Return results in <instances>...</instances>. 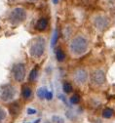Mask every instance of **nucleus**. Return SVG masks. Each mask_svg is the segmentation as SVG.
<instances>
[{
	"label": "nucleus",
	"mask_w": 115,
	"mask_h": 123,
	"mask_svg": "<svg viewBox=\"0 0 115 123\" xmlns=\"http://www.w3.org/2000/svg\"><path fill=\"white\" fill-rule=\"evenodd\" d=\"M47 92H48V90H47L45 87H42V88H40V89L37 91V96H38L40 99H45V96H46V94H47Z\"/></svg>",
	"instance_id": "4468645a"
},
{
	"label": "nucleus",
	"mask_w": 115,
	"mask_h": 123,
	"mask_svg": "<svg viewBox=\"0 0 115 123\" xmlns=\"http://www.w3.org/2000/svg\"><path fill=\"white\" fill-rule=\"evenodd\" d=\"M6 118V111L3 107L0 106V123H2Z\"/></svg>",
	"instance_id": "a211bd4d"
},
{
	"label": "nucleus",
	"mask_w": 115,
	"mask_h": 123,
	"mask_svg": "<svg viewBox=\"0 0 115 123\" xmlns=\"http://www.w3.org/2000/svg\"><path fill=\"white\" fill-rule=\"evenodd\" d=\"M29 1H31V2H33V1H35V0H29Z\"/></svg>",
	"instance_id": "a878e982"
},
{
	"label": "nucleus",
	"mask_w": 115,
	"mask_h": 123,
	"mask_svg": "<svg viewBox=\"0 0 115 123\" xmlns=\"http://www.w3.org/2000/svg\"><path fill=\"white\" fill-rule=\"evenodd\" d=\"M58 2H59V0H53V3L54 4H58Z\"/></svg>",
	"instance_id": "5701e85b"
},
{
	"label": "nucleus",
	"mask_w": 115,
	"mask_h": 123,
	"mask_svg": "<svg viewBox=\"0 0 115 123\" xmlns=\"http://www.w3.org/2000/svg\"><path fill=\"white\" fill-rule=\"evenodd\" d=\"M9 1H10L11 3H13V2H16V1H17V0H9Z\"/></svg>",
	"instance_id": "b1692460"
},
{
	"label": "nucleus",
	"mask_w": 115,
	"mask_h": 123,
	"mask_svg": "<svg viewBox=\"0 0 115 123\" xmlns=\"http://www.w3.org/2000/svg\"><path fill=\"white\" fill-rule=\"evenodd\" d=\"M47 26H48V21L45 18L39 19L36 23V25H35L36 29L39 30V31H43V30H45L47 28Z\"/></svg>",
	"instance_id": "1a4fd4ad"
},
{
	"label": "nucleus",
	"mask_w": 115,
	"mask_h": 123,
	"mask_svg": "<svg viewBox=\"0 0 115 123\" xmlns=\"http://www.w3.org/2000/svg\"><path fill=\"white\" fill-rule=\"evenodd\" d=\"M112 115H113V111L111 109H105L103 111V116L104 118H110Z\"/></svg>",
	"instance_id": "dca6fc26"
},
{
	"label": "nucleus",
	"mask_w": 115,
	"mask_h": 123,
	"mask_svg": "<svg viewBox=\"0 0 115 123\" xmlns=\"http://www.w3.org/2000/svg\"><path fill=\"white\" fill-rule=\"evenodd\" d=\"M88 47H89V41L83 35L75 36L69 44V49L71 54L76 57L84 55L88 51Z\"/></svg>",
	"instance_id": "f257e3e1"
},
{
	"label": "nucleus",
	"mask_w": 115,
	"mask_h": 123,
	"mask_svg": "<svg viewBox=\"0 0 115 123\" xmlns=\"http://www.w3.org/2000/svg\"><path fill=\"white\" fill-rule=\"evenodd\" d=\"M53 121L55 123H64V119L61 116H58V115H55L53 116Z\"/></svg>",
	"instance_id": "6ab92c4d"
},
{
	"label": "nucleus",
	"mask_w": 115,
	"mask_h": 123,
	"mask_svg": "<svg viewBox=\"0 0 115 123\" xmlns=\"http://www.w3.org/2000/svg\"><path fill=\"white\" fill-rule=\"evenodd\" d=\"M22 95L24 99H29L32 95V91L28 86H24L23 88V91H22Z\"/></svg>",
	"instance_id": "9d476101"
},
{
	"label": "nucleus",
	"mask_w": 115,
	"mask_h": 123,
	"mask_svg": "<svg viewBox=\"0 0 115 123\" xmlns=\"http://www.w3.org/2000/svg\"><path fill=\"white\" fill-rule=\"evenodd\" d=\"M91 80L97 86L103 85L105 82V73H104V71L103 69L95 70L91 75Z\"/></svg>",
	"instance_id": "0eeeda50"
},
{
	"label": "nucleus",
	"mask_w": 115,
	"mask_h": 123,
	"mask_svg": "<svg viewBox=\"0 0 115 123\" xmlns=\"http://www.w3.org/2000/svg\"><path fill=\"white\" fill-rule=\"evenodd\" d=\"M73 78L79 85H84L88 81V72L84 68H78L73 73Z\"/></svg>",
	"instance_id": "423d86ee"
},
{
	"label": "nucleus",
	"mask_w": 115,
	"mask_h": 123,
	"mask_svg": "<svg viewBox=\"0 0 115 123\" xmlns=\"http://www.w3.org/2000/svg\"><path fill=\"white\" fill-rule=\"evenodd\" d=\"M56 56H57V60L59 62H62L65 58V55H64V52L61 49V48H58V50L56 51Z\"/></svg>",
	"instance_id": "f8f14e48"
},
{
	"label": "nucleus",
	"mask_w": 115,
	"mask_h": 123,
	"mask_svg": "<svg viewBox=\"0 0 115 123\" xmlns=\"http://www.w3.org/2000/svg\"><path fill=\"white\" fill-rule=\"evenodd\" d=\"M37 75H38V69L37 68H33L31 70L30 74H29V80L30 81H35L37 78Z\"/></svg>",
	"instance_id": "ddd939ff"
},
{
	"label": "nucleus",
	"mask_w": 115,
	"mask_h": 123,
	"mask_svg": "<svg viewBox=\"0 0 115 123\" xmlns=\"http://www.w3.org/2000/svg\"><path fill=\"white\" fill-rule=\"evenodd\" d=\"M26 19V12L22 7L14 8L9 14V22L13 25H18L24 22Z\"/></svg>",
	"instance_id": "f03ea898"
},
{
	"label": "nucleus",
	"mask_w": 115,
	"mask_h": 123,
	"mask_svg": "<svg viewBox=\"0 0 115 123\" xmlns=\"http://www.w3.org/2000/svg\"><path fill=\"white\" fill-rule=\"evenodd\" d=\"M94 25L98 30H104L109 25V20L107 17L104 16H97L94 20Z\"/></svg>",
	"instance_id": "6e6552de"
},
{
	"label": "nucleus",
	"mask_w": 115,
	"mask_h": 123,
	"mask_svg": "<svg viewBox=\"0 0 115 123\" xmlns=\"http://www.w3.org/2000/svg\"><path fill=\"white\" fill-rule=\"evenodd\" d=\"M39 121H40V120H39V119H38V120H37V121H36V122H33V123H38V122H39Z\"/></svg>",
	"instance_id": "393cba45"
},
{
	"label": "nucleus",
	"mask_w": 115,
	"mask_h": 123,
	"mask_svg": "<svg viewBox=\"0 0 115 123\" xmlns=\"http://www.w3.org/2000/svg\"><path fill=\"white\" fill-rule=\"evenodd\" d=\"M57 40H58V31H57V30H55L54 36H53V40H52V46H55V44L57 43Z\"/></svg>",
	"instance_id": "aec40b11"
},
{
	"label": "nucleus",
	"mask_w": 115,
	"mask_h": 123,
	"mask_svg": "<svg viewBox=\"0 0 115 123\" xmlns=\"http://www.w3.org/2000/svg\"><path fill=\"white\" fill-rule=\"evenodd\" d=\"M62 89H63V91H64V93H70V92L72 91V86H71V84L70 83H68V82H64L63 83V86H62Z\"/></svg>",
	"instance_id": "2eb2a0df"
},
{
	"label": "nucleus",
	"mask_w": 115,
	"mask_h": 123,
	"mask_svg": "<svg viewBox=\"0 0 115 123\" xmlns=\"http://www.w3.org/2000/svg\"><path fill=\"white\" fill-rule=\"evenodd\" d=\"M12 73H13V77L17 82H22L24 81L25 74H26V69H25V66L22 63L20 64H16L13 67L12 69Z\"/></svg>",
	"instance_id": "39448f33"
},
{
	"label": "nucleus",
	"mask_w": 115,
	"mask_h": 123,
	"mask_svg": "<svg viewBox=\"0 0 115 123\" xmlns=\"http://www.w3.org/2000/svg\"><path fill=\"white\" fill-rule=\"evenodd\" d=\"M27 113L28 114H35L36 113V111L33 110V109H28L27 110Z\"/></svg>",
	"instance_id": "4be33fe9"
},
{
	"label": "nucleus",
	"mask_w": 115,
	"mask_h": 123,
	"mask_svg": "<svg viewBox=\"0 0 115 123\" xmlns=\"http://www.w3.org/2000/svg\"><path fill=\"white\" fill-rule=\"evenodd\" d=\"M45 52V39L43 37H38L31 44L29 53L33 58H40Z\"/></svg>",
	"instance_id": "7ed1b4c3"
},
{
	"label": "nucleus",
	"mask_w": 115,
	"mask_h": 123,
	"mask_svg": "<svg viewBox=\"0 0 115 123\" xmlns=\"http://www.w3.org/2000/svg\"><path fill=\"white\" fill-rule=\"evenodd\" d=\"M20 105H18V103H14L11 105L10 106V113L12 115H16V114H18L19 111H20Z\"/></svg>",
	"instance_id": "9b49d317"
},
{
	"label": "nucleus",
	"mask_w": 115,
	"mask_h": 123,
	"mask_svg": "<svg viewBox=\"0 0 115 123\" xmlns=\"http://www.w3.org/2000/svg\"><path fill=\"white\" fill-rule=\"evenodd\" d=\"M17 95V89L11 84H5L0 88V100L3 102H11Z\"/></svg>",
	"instance_id": "20e7f679"
},
{
	"label": "nucleus",
	"mask_w": 115,
	"mask_h": 123,
	"mask_svg": "<svg viewBox=\"0 0 115 123\" xmlns=\"http://www.w3.org/2000/svg\"><path fill=\"white\" fill-rule=\"evenodd\" d=\"M79 102H80V97H79L77 94L73 95V96L70 98V103H71L72 105H77V104H79Z\"/></svg>",
	"instance_id": "f3484780"
},
{
	"label": "nucleus",
	"mask_w": 115,
	"mask_h": 123,
	"mask_svg": "<svg viewBox=\"0 0 115 123\" xmlns=\"http://www.w3.org/2000/svg\"><path fill=\"white\" fill-rule=\"evenodd\" d=\"M52 98H53V94H52V92H47V94H46V96H45V99H47V100H52Z\"/></svg>",
	"instance_id": "412c9836"
}]
</instances>
